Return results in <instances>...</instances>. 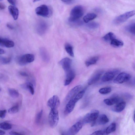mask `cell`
Wrapping results in <instances>:
<instances>
[{
    "label": "cell",
    "instance_id": "obj_14",
    "mask_svg": "<svg viewBox=\"0 0 135 135\" xmlns=\"http://www.w3.org/2000/svg\"><path fill=\"white\" fill-rule=\"evenodd\" d=\"M72 61L68 57H66L61 60L60 62L65 72L71 69Z\"/></svg>",
    "mask_w": 135,
    "mask_h": 135
},
{
    "label": "cell",
    "instance_id": "obj_37",
    "mask_svg": "<svg viewBox=\"0 0 135 135\" xmlns=\"http://www.w3.org/2000/svg\"><path fill=\"white\" fill-rule=\"evenodd\" d=\"M87 27L91 29H95L98 28L99 24L98 23L95 22H92L87 24Z\"/></svg>",
    "mask_w": 135,
    "mask_h": 135
},
{
    "label": "cell",
    "instance_id": "obj_34",
    "mask_svg": "<svg viewBox=\"0 0 135 135\" xmlns=\"http://www.w3.org/2000/svg\"><path fill=\"white\" fill-rule=\"evenodd\" d=\"M19 111V106L16 105L10 108L8 111V113L10 114H14L17 113Z\"/></svg>",
    "mask_w": 135,
    "mask_h": 135
},
{
    "label": "cell",
    "instance_id": "obj_28",
    "mask_svg": "<svg viewBox=\"0 0 135 135\" xmlns=\"http://www.w3.org/2000/svg\"><path fill=\"white\" fill-rule=\"evenodd\" d=\"M65 49L67 53L71 56H74L73 48L69 44L66 43L65 46Z\"/></svg>",
    "mask_w": 135,
    "mask_h": 135
},
{
    "label": "cell",
    "instance_id": "obj_18",
    "mask_svg": "<svg viewBox=\"0 0 135 135\" xmlns=\"http://www.w3.org/2000/svg\"><path fill=\"white\" fill-rule=\"evenodd\" d=\"M9 11L12 15L15 20H16L19 16V11L16 7L13 6H10L9 7Z\"/></svg>",
    "mask_w": 135,
    "mask_h": 135
},
{
    "label": "cell",
    "instance_id": "obj_48",
    "mask_svg": "<svg viewBox=\"0 0 135 135\" xmlns=\"http://www.w3.org/2000/svg\"><path fill=\"white\" fill-rule=\"evenodd\" d=\"M41 1V0H33V2H36L39 1Z\"/></svg>",
    "mask_w": 135,
    "mask_h": 135
},
{
    "label": "cell",
    "instance_id": "obj_43",
    "mask_svg": "<svg viewBox=\"0 0 135 135\" xmlns=\"http://www.w3.org/2000/svg\"><path fill=\"white\" fill-rule=\"evenodd\" d=\"M20 74L24 76L27 77L29 76L28 74L24 72H21L20 73Z\"/></svg>",
    "mask_w": 135,
    "mask_h": 135
},
{
    "label": "cell",
    "instance_id": "obj_41",
    "mask_svg": "<svg viewBox=\"0 0 135 135\" xmlns=\"http://www.w3.org/2000/svg\"><path fill=\"white\" fill-rule=\"evenodd\" d=\"M8 2L10 4L13 6L15 5L16 3V0H7Z\"/></svg>",
    "mask_w": 135,
    "mask_h": 135
},
{
    "label": "cell",
    "instance_id": "obj_27",
    "mask_svg": "<svg viewBox=\"0 0 135 135\" xmlns=\"http://www.w3.org/2000/svg\"><path fill=\"white\" fill-rule=\"evenodd\" d=\"M116 129V125L115 123L110 124L105 130L106 133L108 134L114 132Z\"/></svg>",
    "mask_w": 135,
    "mask_h": 135
},
{
    "label": "cell",
    "instance_id": "obj_22",
    "mask_svg": "<svg viewBox=\"0 0 135 135\" xmlns=\"http://www.w3.org/2000/svg\"><path fill=\"white\" fill-rule=\"evenodd\" d=\"M22 87L24 89H28L31 94L33 95L34 93V88L33 85L30 82H28L22 85Z\"/></svg>",
    "mask_w": 135,
    "mask_h": 135
},
{
    "label": "cell",
    "instance_id": "obj_23",
    "mask_svg": "<svg viewBox=\"0 0 135 135\" xmlns=\"http://www.w3.org/2000/svg\"><path fill=\"white\" fill-rule=\"evenodd\" d=\"M99 60V57L98 56L92 57L87 61L85 62L86 66L89 67L95 64Z\"/></svg>",
    "mask_w": 135,
    "mask_h": 135
},
{
    "label": "cell",
    "instance_id": "obj_42",
    "mask_svg": "<svg viewBox=\"0 0 135 135\" xmlns=\"http://www.w3.org/2000/svg\"><path fill=\"white\" fill-rule=\"evenodd\" d=\"M6 8L5 5L2 3H0V10H3L5 9Z\"/></svg>",
    "mask_w": 135,
    "mask_h": 135
},
{
    "label": "cell",
    "instance_id": "obj_9",
    "mask_svg": "<svg viewBox=\"0 0 135 135\" xmlns=\"http://www.w3.org/2000/svg\"><path fill=\"white\" fill-rule=\"evenodd\" d=\"M109 120L107 115L102 114L99 115L95 121L92 122L91 126L93 127L98 125H104L108 123Z\"/></svg>",
    "mask_w": 135,
    "mask_h": 135
},
{
    "label": "cell",
    "instance_id": "obj_11",
    "mask_svg": "<svg viewBox=\"0 0 135 135\" xmlns=\"http://www.w3.org/2000/svg\"><path fill=\"white\" fill-rule=\"evenodd\" d=\"M60 104V100L57 95H54L49 99L47 105L51 109H57Z\"/></svg>",
    "mask_w": 135,
    "mask_h": 135
},
{
    "label": "cell",
    "instance_id": "obj_38",
    "mask_svg": "<svg viewBox=\"0 0 135 135\" xmlns=\"http://www.w3.org/2000/svg\"><path fill=\"white\" fill-rule=\"evenodd\" d=\"M106 133L105 130H99L94 132L92 135H104Z\"/></svg>",
    "mask_w": 135,
    "mask_h": 135
},
{
    "label": "cell",
    "instance_id": "obj_45",
    "mask_svg": "<svg viewBox=\"0 0 135 135\" xmlns=\"http://www.w3.org/2000/svg\"><path fill=\"white\" fill-rule=\"evenodd\" d=\"M7 27L10 29H14L13 27L11 25L9 24H8L7 25Z\"/></svg>",
    "mask_w": 135,
    "mask_h": 135
},
{
    "label": "cell",
    "instance_id": "obj_36",
    "mask_svg": "<svg viewBox=\"0 0 135 135\" xmlns=\"http://www.w3.org/2000/svg\"><path fill=\"white\" fill-rule=\"evenodd\" d=\"M43 113V111L42 110L37 114L35 119V121L36 124H39L41 122L42 117Z\"/></svg>",
    "mask_w": 135,
    "mask_h": 135
},
{
    "label": "cell",
    "instance_id": "obj_24",
    "mask_svg": "<svg viewBox=\"0 0 135 135\" xmlns=\"http://www.w3.org/2000/svg\"><path fill=\"white\" fill-rule=\"evenodd\" d=\"M112 46L116 47H122L124 44L123 42L121 41L116 39L115 38L110 42Z\"/></svg>",
    "mask_w": 135,
    "mask_h": 135
},
{
    "label": "cell",
    "instance_id": "obj_25",
    "mask_svg": "<svg viewBox=\"0 0 135 135\" xmlns=\"http://www.w3.org/2000/svg\"><path fill=\"white\" fill-rule=\"evenodd\" d=\"M86 91L85 89L80 91L72 99L76 103L77 102L83 98L85 92Z\"/></svg>",
    "mask_w": 135,
    "mask_h": 135
},
{
    "label": "cell",
    "instance_id": "obj_50",
    "mask_svg": "<svg viewBox=\"0 0 135 135\" xmlns=\"http://www.w3.org/2000/svg\"><path fill=\"white\" fill-rule=\"evenodd\" d=\"M1 88H0V92H1Z\"/></svg>",
    "mask_w": 135,
    "mask_h": 135
},
{
    "label": "cell",
    "instance_id": "obj_5",
    "mask_svg": "<svg viewBox=\"0 0 135 135\" xmlns=\"http://www.w3.org/2000/svg\"><path fill=\"white\" fill-rule=\"evenodd\" d=\"M99 111L98 110L92 111L85 115L82 123L83 124L93 122L97 119L99 115Z\"/></svg>",
    "mask_w": 135,
    "mask_h": 135
},
{
    "label": "cell",
    "instance_id": "obj_33",
    "mask_svg": "<svg viewBox=\"0 0 135 135\" xmlns=\"http://www.w3.org/2000/svg\"><path fill=\"white\" fill-rule=\"evenodd\" d=\"M11 60L10 57H0V63L7 64L10 63Z\"/></svg>",
    "mask_w": 135,
    "mask_h": 135
},
{
    "label": "cell",
    "instance_id": "obj_26",
    "mask_svg": "<svg viewBox=\"0 0 135 135\" xmlns=\"http://www.w3.org/2000/svg\"><path fill=\"white\" fill-rule=\"evenodd\" d=\"M115 38V36L114 34L111 32L107 33L103 37V40L107 42H111Z\"/></svg>",
    "mask_w": 135,
    "mask_h": 135
},
{
    "label": "cell",
    "instance_id": "obj_35",
    "mask_svg": "<svg viewBox=\"0 0 135 135\" xmlns=\"http://www.w3.org/2000/svg\"><path fill=\"white\" fill-rule=\"evenodd\" d=\"M112 91L111 88L107 87L102 88L99 91V92L102 94H106L110 93Z\"/></svg>",
    "mask_w": 135,
    "mask_h": 135
},
{
    "label": "cell",
    "instance_id": "obj_19",
    "mask_svg": "<svg viewBox=\"0 0 135 135\" xmlns=\"http://www.w3.org/2000/svg\"><path fill=\"white\" fill-rule=\"evenodd\" d=\"M126 105V103L125 102H121L113 107L112 108V110L115 112H121L125 108Z\"/></svg>",
    "mask_w": 135,
    "mask_h": 135
},
{
    "label": "cell",
    "instance_id": "obj_20",
    "mask_svg": "<svg viewBox=\"0 0 135 135\" xmlns=\"http://www.w3.org/2000/svg\"><path fill=\"white\" fill-rule=\"evenodd\" d=\"M119 100V99L117 98H114L105 99L104 100V102L107 105L111 106L118 104Z\"/></svg>",
    "mask_w": 135,
    "mask_h": 135
},
{
    "label": "cell",
    "instance_id": "obj_17",
    "mask_svg": "<svg viewBox=\"0 0 135 135\" xmlns=\"http://www.w3.org/2000/svg\"><path fill=\"white\" fill-rule=\"evenodd\" d=\"M76 103L72 99L68 102L64 111L65 115H67L70 114L73 111Z\"/></svg>",
    "mask_w": 135,
    "mask_h": 135
},
{
    "label": "cell",
    "instance_id": "obj_1",
    "mask_svg": "<svg viewBox=\"0 0 135 135\" xmlns=\"http://www.w3.org/2000/svg\"><path fill=\"white\" fill-rule=\"evenodd\" d=\"M84 10L82 6L80 5H77L72 10L69 20L71 22H75L83 16Z\"/></svg>",
    "mask_w": 135,
    "mask_h": 135
},
{
    "label": "cell",
    "instance_id": "obj_39",
    "mask_svg": "<svg viewBox=\"0 0 135 135\" xmlns=\"http://www.w3.org/2000/svg\"><path fill=\"white\" fill-rule=\"evenodd\" d=\"M7 111L6 110H0V118L4 119L5 117Z\"/></svg>",
    "mask_w": 135,
    "mask_h": 135
},
{
    "label": "cell",
    "instance_id": "obj_3",
    "mask_svg": "<svg viewBox=\"0 0 135 135\" xmlns=\"http://www.w3.org/2000/svg\"><path fill=\"white\" fill-rule=\"evenodd\" d=\"M35 11L37 15L45 17H50L52 13L50 8L45 5H42L36 8Z\"/></svg>",
    "mask_w": 135,
    "mask_h": 135
},
{
    "label": "cell",
    "instance_id": "obj_32",
    "mask_svg": "<svg viewBox=\"0 0 135 135\" xmlns=\"http://www.w3.org/2000/svg\"><path fill=\"white\" fill-rule=\"evenodd\" d=\"M40 52L42 59L46 61H47L49 60L48 55L46 50L43 48L41 49Z\"/></svg>",
    "mask_w": 135,
    "mask_h": 135
},
{
    "label": "cell",
    "instance_id": "obj_13",
    "mask_svg": "<svg viewBox=\"0 0 135 135\" xmlns=\"http://www.w3.org/2000/svg\"><path fill=\"white\" fill-rule=\"evenodd\" d=\"M103 72L99 71L95 73L88 80V84L89 85H92L97 82L100 79Z\"/></svg>",
    "mask_w": 135,
    "mask_h": 135
},
{
    "label": "cell",
    "instance_id": "obj_47",
    "mask_svg": "<svg viewBox=\"0 0 135 135\" xmlns=\"http://www.w3.org/2000/svg\"><path fill=\"white\" fill-rule=\"evenodd\" d=\"M5 133V132L4 131L0 130V135H4Z\"/></svg>",
    "mask_w": 135,
    "mask_h": 135
},
{
    "label": "cell",
    "instance_id": "obj_49",
    "mask_svg": "<svg viewBox=\"0 0 135 135\" xmlns=\"http://www.w3.org/2000/svg\"><path fill=\"white\" fill-rule=\"evenodd\" d=\"M134 114H135V113H134V116H133V117H133V120L134 121V119H135V118H134Z\"/></svg>",
    "mask_w": 135,
    "mask_h": 135
},
{
    "label": "cell",
    "instance_id": "obj_4",
    "mask_svg": "<svg viewBox=\"0 0 135 135\" xmlns=\"http://www.w3.org/2000/svg\"><path fill=\"white\" fill-rule=\"evenodd\" d=\"M135 11L133 10L126 12L115 18L114 20L113 23L116 25H119L125 22L128 19L134 16Z\"/></svg>",
    "mask_w": 135,
    "mask_h": 135
},
{
    "label": "cell",
    "instance_id": "obj_8",
    "mask_svg": "<svg viewBox=\"0 0 135 135\" xmlns=\"http://www.w3.org/2000/svg\"><path fill=\"white\" fill-rule=\"evenodd\" d=\"M119 72V71L115 69L108 71L102 76V81L104 82H107L112 80Z\"/></svg>",
    "mask_w": 135,
    "mask_h": 135
},
{
    "label": "cell",
    "instance_id": "obj_21",
    "mask_svg": "<svg viewBox=\"0 0 135 135\" xmlns=\"http://www.w3.org/2000/svg\"><path fill=\"white\" fill-rule=\"evenodd\" d=\"M97 17V15L94 13H89L84 17L83 20L85 23H87L90 21L94 20Z\"/></svg>",
    "mask_w": 135,
    "mask_h": 135
},
{
    "label": "cell",
    "instance_id": "obj_30",
    "mask_svg": "<svg viewBox=\"0 0 135 135\" xmlns=\"http://www.w3.org/2000/svg\"><path fill=\"white\" fill-rule=\"evenodd\" d=\"M8 91L10 95L13 98H17L18 97L19 95L18 92L15 89L9 88L8 89Z\"/></svg>",
    "mask_w": 135,
    "mask_h": 135
},
{
    "label": "cell",
    "instance_id": "obj_44",
    "mask_svg": "<svg viewBox=\"0 0 135 135\" xmlns=\"http://www.w3.org/2000/svg\"><path fill=\"white\" fill-rule=\"evenodd\" d=\"M63 2L66 3H68L71 2L73 0H61Z\"/></svg>",
    "mask_w": 135,
    "mask_h": 135
},
{
    "label": "cell",
    "instance_id": "obj_46",
    "mask_svg": "<svg viewBox=\"0 0 135 135\" xmlns=\"http://www.w3.org/2000/svg\"><path fill=\"white\" fill-rule=\"evenodd\" d=\"M5 53V51L3 49L0 48V54H3Z\"/></svg>",
    "mask_w": 135,
    "mask_h": 135
},
{
    "label": "cell",
    "instance_id": "obj_40",
    "mask_svg": "<svg viewBox=\"0 0 135 135\" xmlns=\"http://www.w3.org/2000/svg\"><path fill=\"white\" fill-rule=\"evenodd\" d=\"M9 134L10 135H22L23 134H22V133H19L18 132H17L15 131H11L9 132Z\"/></svg>",
    "mask_w": 135,
    "mask_h": 135
},
{
    "label": "cell",
    "instance_id": "obj_31",
    "mask_svg": "<svg viewBox=\"0 0 135 135\" xmlns=\"http://www.w3.org/2000/svg\"><path fill=\"white\" fill-rule=\"evenodd\" d=\"M12 128L11 125L10 123L6 122L0 123V128L4 130H9Z\"/></svg>",
    "mask_w": 135,
    "mask_h": 135
},
{
    "label": "cell",
    "instance_id": "obj_2",
    "mask_svg": "<svg viewBox=\"0 0 135 135\" xmlns=\"http://www.w3.org/2000/svg\"><path fill=\"white\" fill-rule=\"evenodd\" d=\"M59 116L57 109H51L48 116V122L52 128L55 127L59 123Z\"/></svg>",
    "mask_w": 135,
    "mask_h": 135
},
{
    "label": "cell",
    "instance_id": "obj_12",
    "mask_svg": "<svg viewBox=\"0 0 135 135\" xmlns=\"http://www.w3.org/2000/svg\"><path fill=\"white\" fill-rule=\"evenodd\" d=\"M82 86L81 85L76 86L68 92L66 98V101H68L73 98L82 89Z\"/></svg>",
    "mask_w": 135,
    "mask_h": 135
},
{
    "label": "cell",
    "instance_id": "obj_15",
    "mask_svg": "<svg viewBox=\"0 0 135 135\" xmlns=\"http://www.w3.org/2000/svg\"><path fill=\"white\" fill-rule=\"evenodd\" d=\"M65 73L66 78L64 85L67 86L69 85L73 80L75 76V73L74 71L72 69L66 72Z\"/></svg>",
    "mask_w": 135,
    "mask_h": 135
},
{
    "label": "cell",
    "instance_id": "obj_7",
    "mask_svg": "<svg viewBox=\"0 0 135 135\" xmlns=\"http://www.w3.org/2000/svg\"><path fill=\"white\" fill-rule=\"evenodd\" d=\"M131 78V75L125 72H122L119 74L114 80V83L120 84L129 80Z\"/></svg>",
    "mask_w": 135,
    "mask_h": 135
},
{
    "label": "cell",
    "instance_id": "obj_29",
    "mask_svg": "<svg viewBox=\"0 0 135 135\" xmlns=\"http://www.w3.org/2000/svg\"><path fill=\"white\" fill-rule=\"evenodd\" d=\"M125 29L128 32L134 35L135 34V23H132L126 26L125 28Z\"/></svg>",
    "mask_w": 135,
    "mask_h": 135
},
{
    "label": "cell",
    "instance_id": "obj_51",
    "mask_svg": "<svg viewBox=\"0 0 135 135\" xmlns=\"http://www.w3.org/2000/svg\"><path fill=\"white\" fill-rule=\"evenodd\" d=\"M0 1H2V0H0Z\"/></svg>",
    "mask_w": 135,
    "mask_h": 135
},
{
    "label": "cell",
    "instance_id": "obj_6",
    "mask_svg": "<svg viewBox=\"0 0 135 135\" xmlns=\"http://www.w3.org/2000/svg\"><path fill=\"white\" fill-rule=\"evenodd\" d=\"M35 60L34 55L27 54L24 55L19 58L17 62L21 66H24L33 62Z\"/></svg>",
    "mask_w": 135,
    "mask_h": 135
},
{
    "label": "cell",
    "instance_id": "obj_16",
    "mask_svg": "<svg viewBox=\"0 0 135 135\" xmlns=\"http://www.w3.org/2000/svg\"><path fill=\"white\" fill-rule=\"evenodd\" d=\"M14 46V43L13 41L0 36V46L11 48Z\"/></svg>",
    "mask_w": 135,
    "mask_h": 135
},
{
    "label": "cell",
    "instance_id": "obj_10",
    "mask_svg": "<svg viewBox=\"0 0 135 135\" xmlns=\"http://www.w3.org/2000/svg\"><path fill=\"white\" fill-rule=\"evenodd\" d=\"M83 125V123L81 122L76 123L69 128L66 134L74 135L76 134L82 128Z\"/></svg>",
    "mask_w": 135,
    "mask_h": 135
}]
</instances>
